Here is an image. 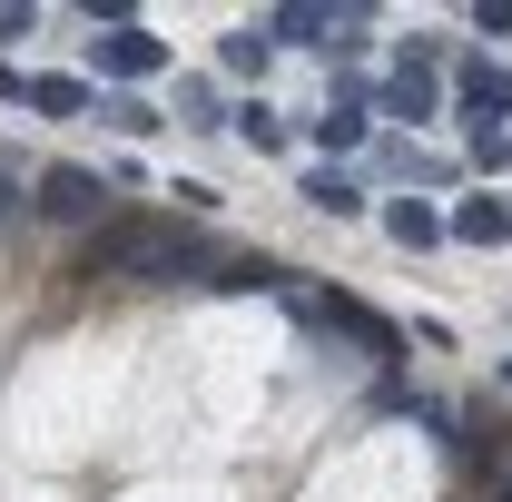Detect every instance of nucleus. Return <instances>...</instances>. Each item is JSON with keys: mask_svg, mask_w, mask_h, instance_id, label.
<instances>
[{"mask_svg": "<svg viewBox=\"0 0 512 502\" xmlns=\"http://www.w3.org/2000/svg\"><path fill=\"white\" fill-rule=\"evenodd\" d=\"M10 207H20V168L0 158V217H10Z\"/></svg>", "mask_w": 512, "mask_h": 502, "instance_id": "a211bd4d", "label": "nucleus"}, {"mask_svg": "<svg viewBox=\"0 0 512 502\" xmlns=\"http://www.w3.org/2000/svg\"><path fill=\"white\" fill-rule=\"evenodd\" d=\"M306 207H325V217H355L365 197H355V178H335V168H316V178H306Z\"/></svg>", "mask_w": 512, "mask_h": 502, "instance_id": "9b49d317", "label": "nucleus"}, {"mask_svg": "<svg viewBox=\"0 0 512 502\" xmlns=\"http://www.w3.org/2000/svg\"><path fill=\"white\" fill-rule=\"evenodd\" d=\"M503 502H512V483H503Z\"/></svg>", "mask_w": 512, "mask_h": 502, "instance_id": "aec40b11", "label": "nucleus"}, {"mask_svg": "<svg viewBox=\"0 0 512 502\" xmlns=\"http://www.w3.org/2000/svg\"><path fill=\"white\" fill-rule=\"evenodd\" d=\"M207 286H227V296H286V266L276 256H227Z\"/></svg>", "mask_w": 512, "mask_h": 502, "instance_id": "423d86ee", "label": "nucleus"}, {"mask_svg": "<svg viewBox=\"0 0 512 502\" xmlns=\"http://www.w3.org/2000/svg\"><path fill=\"white\" fill-rule=\"evenodd\" d=\"M178 119H188V128H227V119H217V99H207V89H178Z\"/></svg>", "mask_w": 512, "mask_h": 502, "instance_id": "dca6fc26", "label": "nucleus"}, {"mask_svg": "<svg viewBox=\"0 0 512 502\" xmlns=\"http://www.w3.org/2000/svg\"><path fill=\"white\" fill-rule=\"evenodd\" d=\"M99 119L119 128V138H148V128H158V109H148V99H109V109H99Z\"/></svg>", "mask_w": 512, "mask_h": 502, "instance_id": "4468645a", "label": "nucleus"}, {"mask_svg": "<svg viewBox=\"0 0 512 502\" xmlns=\"http://www.w3.org/2000/svg\"><path fill=\"white\" fill-rule=\"evenodd\" d=\"M30 109L40 119H79L89 109V79H30Z\"/></svg>", "mask_w": 512, "mask_h": 502, "instance_id": "9d476101", "label": "nucleus"}, {"mask_svg": "<svg viewBox=\"0 0 512 502\" xmlns=\"http://www.w3.org/2000/svg\"><path fill=\"white\" fill-rule=\"evenodd\" d=\"M444 237H463V247H503V237H512V207H503V197H463V207L444 217Z\"/></svg>", "mask_w": 512, "mask_h": 502, "instance_id": "39448f33", "label": "nucleus"}, {"mask_svg": "<svg viewBox=\"0 0 512 502\" xmlns=\"http://www.w3.org/2000/svg\"><path fill=\"white\" fill-rule=\"evenodd\" d=\"M99 178L89 168H40V217H60V227H99Z\"/></svg>", "mask_w": 512, "mask_h": 502, "instance_id": "20e7f679", "label": "nucleus"}, {"mask_svg": "<svg viewBox=\"0 0 512 502\" xmlns=\"http://www.w3.org/2000/svg\"><path fill=\"white\" fill-rule=\"evenodd\" d=\"M168 69V40L148 30V20H119L109 40H99V79H158Z\"/></svg>", "mask_w": 512, "mask_h": 502, "instance_id": "7ed1b4c3", "label": "nucleus"}, {"mask_svg": "<svg viewBox=\"0 0 512 502\" xmlns=\"http://www.w3.org/2000/svg\"><path fill=\"white\" fill-rule=\"evenodd\" d=\"M0 99H30V79H20L10 60H0Z\"/></svg>", "mask_w": 512, "mask_h": 502, "instance_id": "6ab92c4d", "label": "nucleus"}, {"mask_svg": "<svg viewBox=\"0 0 512 502\" xmlns=\"http://www.w3.org/2000/svg\"><path fill=\"white\" fill-rule=\"evenodd\" d=\"M266 40H335V10H266Z\"/></svg>", "mask_w": 512, "mask_h": 502, "instance_id": "1a4fd4ad", "label": "nucleus"}, {"mask_svg": "<svg viewBox=\"0 0 512 502\" xmlns=\"http://www.w3.org/2000/svg\"><path fill=\"white\" fill-rule=\"evenodd\" d=\"M266 50H276L266 30H227V40H217V60L237 69V79H247V69H266Z\"/></svg>", "mask_w": 512, "mask_h": 502, "instance_id": "f8f14e48", "label": "nucleus"}, {"mask_svg": "<svg viewBox=\"0 0 512 502\" xmlns=\"http://www.w3.org/2000/svg\"><path fill=\"white\" fill-rule=\"evenodd\" d=\"M207 247H197L178 217H109V227H89V247H79V276H148V286H178L197 276Z\"/></svg>", "mask_w": 512, "mask_h": 502, "instance_id": "f257e3e1", "label": "nucleus"}, {"mask_svg": "<svg viewBox=\"0 0 512 502\" xmlns=\"http://www.w3.org/2000/svg\"><path fill=\"white\" fill-rule=\"evenodd\" d=\"M316 148H325V158H335V148H365V99H325Z\"/></svg>", "mask_w": 512, "mask_h": 502, "instance_id": "0eeeda50", "label": "nucleus"}, {"mask_svg": "<svg viewBox=\"0 0 512 502\" xmlns=\"http://www.w3.org/2000/svg\"><path fill=\"white\" fill-rule=\"evenodd\" d=\"M30 30H40V10H30V0H20V10H0V40H30Z\"/></svg>", "mask_w": 512, "mask_h": 502, "instance_id": "f3484780", "label": "nucleus"}, {"mask_svg": "<svg viewBox=\"0 0 512 502\" xmlns=\"http://www.w3.org/2000/svg\"><path fill=\"white\" fill-rule=\"evenodd\" d=\"M237 128H247V148H286V119H276L266 99H247V109H237Z\"/></svg>", "mask_w": 512, "mask_h": 502, "instance_id": "ddd939ff", "label": "nucleus"}, {"mask_svg": "<svg viewBox=\"0 0 512 502\" xmlns=\"http://www.w3.org/2000/svg\"><path fill=\"white\" fill-rule=\"evenodd\" d=\"M384 227H394V247H434V237H444V217H434V207H414V197H394V207H384Z\"/></svg>", "mask_w": 512, "mask_h": 502, "instance_id": "6e6552de", "label": "nucleus"}, {"mask_svg": "<svg viewBox=\"0 0 512 502\" xmlns=\"http://www.w3.org/2000/svg\"><path fill=\"white\" fill-rule=\"evenodd\" d=\"M286 306L306 315V325H335V335H355V345H365V355H384V365L404 355V335H394L375 306H355V296H306V286H286Z\"/></svg>", "mask_w": 512, "mask_h": 502, "instance_id": "f03ea898", "label": "nucleus"}, {"mask_svg": "<svg viewBox=\"0 0 512 502\" xmlns=\"http://www.w3.org/2000/svg\"><path fill=\"white\" fill-rule=\"evenodd\" d=\"M473 158H483V168L503 178V168H512V128H473Z\"/></svg>", "mask_w": 512, "mask_h": 502, "instance_id": "2eb2a0df", "label": "nucleus"}]
</instances>
